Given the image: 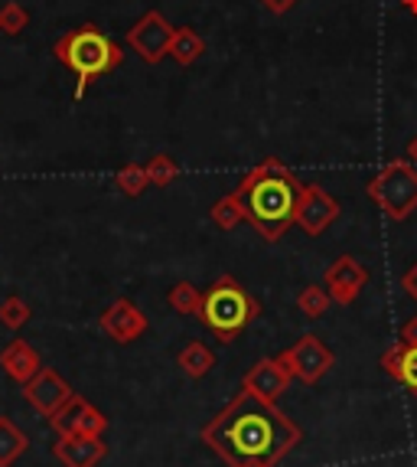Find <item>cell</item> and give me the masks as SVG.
<instances>
[{
  "label": "cell",
  "mask_w": 417,
  "mask_h": 467,
  "mask_svg": "<svg viewBox=\"0 0 417 467\" xmlns=\"http://www.w3.org/2000/svg\"><path fill=\"white\" fill-rule=\"evenodd\" d=\"M336 216H340V202L317 183H303L300 202H297V226L307 235H323Z\"/></svg>",
  "instance_id": "cell-13"
},
{
  "label": "cell",
  "mask_w": 417,
  "mask_h": 467,
  "mask_svg": "<svg viewBox=\"0 0 417 467\" xmlns=\"http://www.w3.org/2000/svg\"><path fill=\"white\" fill-rule=\"evenodd\" d=\"M30 317H33L30 304H26L20 295H10V297H4V301H0V324H4L7 330L26 327V324H30Z\"/></svg>",
  "instance_id": "cell-23"
},
{
  "label": "cell",
  "mask_w": 417,
  "mask_h": 467,
  "mask_svg": "<svg viewBox=\"0 0 417 467\" xmlns=\"http://www.w3.org/2000/svg\"><path fill=\"white\" fill-rule=\"evenodd\" d=\"M408 157H414V161H417V138H414V140H411V144H408Z\"/></svg>",
  "instance_id": "cell-31"
},
{
  "label": "cell",
  "mask_w": 417,
  "mask_h": 467,
  "mask_svg": "<svg viewBox=\"0 0 417 467\" xmlns=\"http://www.w3.org/2000/svg\"><path fill=\"white\" fill-rule=\"evenodd\" d=\"M258 314H261V304L241 288V281H235L232 275H222L208 285V291H202L196 317L219 343H232Z\"/></svg>",
  "instance_id": "cell-4"
},
{
  "label": "cell",
  "mask_w": 417,
  "mask_h": 467,
  "mask_svg": "<svg viewBox=\"0 0 417 467\" xmlns=\"http://www.w3.org/2000/svg\"><path fill=\"white\" fill-rule=\"evenodd\" d=\"M330 291H326V285H307V288H300V295H297V307H300L303 317L310 320H320L326 311H330Z\"/></svg>",
  "instance_id": "cell-20"
},
{
  "label": "cell",
  "mask_w": 417,
  "mask_h": 467,
  "mask_svg": "<svg viewBox=\"0 0 417 467\" xmlns=\"http://www.w3.org/2000/svg\"><path fill=\"white\" fill-rule=\"evenodd\" d=\"M290 379H294V376H290V369H287L278 357H264L241 376V389L251 392V396L261 399V402L278 405V399L287 392Z\"/></svg>",
  "instance_id": "cell-10"
},
{
  "label": "cell",
  "mask_w": 417,
  "mask_h": 467,
  "mask_svg": "<svg viewBox=\"0 0 417 467\" xmlns=\"http://www.w3.org/2000/svg\"><path fill=\"white\" fill-rule=\"evenodd\" d=\"M98 327L115 343H134L147 334L150 324H147V314L140 311L137 304L127 301V297H117L115 304L105 307V314L98 317Z\"/></svg>",
  "instance_id": "cell-11"
},
{
  "label": "cell",
  "mask_w": 417,
  "mask_h": 467,
  "mask_svg": "<svg viewBox=\"0 0 417 467\" xmlns=\"http://www.w3.org/2000/svg\"><path fill=\"white\" fill-rule=\"evenodd\" d=\"M199 438L229 467H278L303 441V431L278 405L239 389L222 412L202 425Z\"/></svg>",
  "instance_id": "cell-1"
},
{
  "label": "cell",
  "mask_w": 417,
  "mask_h": 467,
  "mask_svg": "<svg viewBox=\"0 0 417 467\" xmlns=\"http://www.w3.org/2000/svg\"><path fill=\"white\" fill-rule=\"evenodd\" d=\"M115 183H117V190H121L124 196H140L144 190L150 187L147 167H140V164H124L121 171L115 173Z\"/></svg>",
  "instance_id": "cell-24"
},
{
  "label": "cell",
  "mask_w": 417,
  "mask_h": 467,
  "mask_svg": "<svg viewBox=\"0 0 417 467\" xmlns=\"http://www.w3.org/2000/svg\"><path fill=\"white\" fill-rule=\"evenodd\" d=\"M323 285L336 304H352L369 285V268L352 255L332 258L330 268L323 272Z\"/></svg>",
  "instance_id": "cell-9"
},
{
  "label": "cell",
  "mask_w": 417,
  "mask_h": 467,
  "mask_svg": "<svg viewBox=\"0 0 417 467\" xmlns=\"http://www.w3.org/2000/svg\"><path fill=\"white\" fill-rule=\"evenodd\" d=\"M297 4H300V0H261V7H264V10H270L274 16L290 14V10H294Z\"/></svg>",
  "instance_id": "cell-27"
},
{
  "label": "cell",
  "mask_w": 417,
  "mask_h": 467,
  "mask_svg": "<svg viewBox=\"0 0 417 467\" xmlns=\"http://www.w3.org/2000/svg\"><path fill=\"white\" fill-rule=\"evenodd\" d=\"M167 304H170L177 314H199L202 291L196 288L193 281H179V285L170 288V295H167Z\"/></svg>",
  "instance_id": "cell-21"
},
{
  "label": "cell",
  "mask_w": 417,
  "mask_h": 467,
  "mask_svg": "<svg viewBox=\"0 0 417 467\" xmlns=\"http://www.w3.org/2000/svg\"><path fill=\"white\" fill-rule=\"evenodd\" d=\"M303 183L280 164L278 157H268L251 173L241 177L235 196L241 213L268 242H278L287 229L297 223V202H300Z\"/></svg>",
  "instance_id": "cell-2"
},
{
  "label": "cell",
  "mask_w": 417,
  "mask_h": 467,
  "mask_svg": "<svg viewBox=\"0 0 417 467\" xmlns=\"http://www.w3.org/2000/svg\"><path fill=\"white\" fill-rule=\"evenodd\" d=\"M179 369H183L189 379H202V376L212 373V367H216V353L208 350L202 340H193V343H186L183 350H179L177 357Z\"/></svg>",
  "instance_id": "cell-19"
},
{
  "label": "cell",
  "mask_w": 417,
  "mask_h": 467,
  "mask_svg": "<svg viewBox=\"0 0 417 467\" xmlns=\"http://www.w3.org/2000/svg\"><path fill=\"white\" fill-rule=\"evenodd\" d=\"M402 7L408 10V14H414V16H417V0H402Z\"/></svg>",
  "instance_id": "cell-30"
},
{
  "label": "cell",
  "mask_w": 417,
  "mask_h": 467,
  "mask_svg": "<svg viewBox=\"0 0 417 467\" xmlns=\"http://www.w3.org/2000/svg\"><path fill=\"white\" fill-rule=\"evenodd\" d=\"M241 219H245V213H241V202L235 193H225L212 202V223H216L219 229H225V233L239 226Z\"/></svg>",
  "instance_id": "cell-22"
},
{
  "label": "cell",
  "mask_w": 417,
  "mask_h": 467,
  "mask_svg": "<svg viewBox=\"0 0 417 467\" xmlns=\"http://www.w3.org/2000/svg\"><path fill=\"white\" fill-rule=\"evenodd\" d=\"M173 30H177V26H173L160 10H147V14L127 30V47H131L147 66H157L163 56H170Z\"/></svg>",
  "instance_id": "cell-7"
},
{
  "label": "cell",
  "mask_w": 417,
  "mask_h": 467,
  "mask_svg": "<svg viewBox=\"0 0 417 467\" xmlns=\"http://www.w3.org/2000/svg\"><path fill=\"white\" fill-rule=\"evenodd\" d=\"M76 396L72 392V386L66 379H62L56 369H49V367H43L36 376H33L30 382L24 386V399L30 402V409H36L39 415H56L62 409V405L69 402V399Z\"/></svg>",
  "instance_id": "cell-12"
},
{
  "label": "cell",
  "mask_w": 417,
  "mask_h": 467,
  "mask_svg": "<svg viewBox=\"0 0 417 467\" xmlns=\"http://www.w3.org/2000/svg\"><path fill=\"white\" fill-rule=\"evenodd\" d=\"M49 425H53L56 435L105 438V431H108V419H105V412H98V409L82 396H72L69 402L62 405L59 412L49 415Z\"/></svg>",
  "instance_id": "cell-8"
},
{
  "label": "cell",
  "mask_w": 417,
  "mask_h": 467,
  "mask_svg": "<svg viewBox=\"0 0 417 467\" xmlns=\"http://www.w3.org/2000/svg\"><path fill=\"white\" fill-rule=\"evenodd\" d=\"M369 200L392 223H404L417 210V167L411 161H392L369 180Z\"/></svg>",
  "instance_id": "cell-5"
},
{
  "label": "cell",
  "mask_w": 417,
  "mask_h": 467,
  "mask_svg": "<svg viewBox=\"0 0 417 467\" xmlns=\"http://www.w3.org/2000/svg\"><path fill=\"white\" fill-rule=\"evenodd\" d=\"M26 448H30L26 431L14 419L0 415V467H14V461L24 458Z\"/></svg>",
  "instance_id": "cell-17"
},
{
  "label": "cell",
  "mask_w": 417,
  "mask_h": 467,
  "mask_svg": "<svg viewBox=\"0 0 417 467\" xmlns=\"http://www.w3.org/2000/svg\"><path fill=\"white\" fill-rule=\"evenodd\" d=\"M206 53V39L193 30V26H177L173 30V43H170V56L177 66H193L202 59Z\"/></svg>",
  "instance_id": "cell-18"
},
{
  "label": "cell",
  "mask_w": 417,
  "mask_h": 467,
  "mask_svg": "<svg viewBox=\"0 0 417 467\" xmlns=\"http://www.w3.org/2000/svg\"><path fill=\"white\" fill-rule=\"evenodd\" d=\"M278 359L290 369L294 379L303 382V386H317V382L332 369V363H336L332 350L320 340L317 334H303L300 340H297L294 347H287Z\"/></svg>",
  "instance_id": "cell-6"
},
{
  "label": "cell",
  "mask_w": 417,
  "mask_h": 467,
  "mask_svg": "<svg viewBox=\"0 0 417 467\" xmlns=\"http://www.w3.org/2000/svg\"><path fill=\"white\" fill-rule=\"evenodd\" d=\"M26 24H30V14H26V7H20V4H4L0 7V33H7V36H16V33H24Z\"/></svg>",
  "instance_id": "cell-26"
},
{
  "label": "cell",
  "mask_w": 417,
  "mask_h": 467,
  "mask_svg": "<svg viewBox=\"0 0 417 467\" xmlns=\"http://www.w3.org/2000/svg\"><path fill=\"white\" fill-rule=\"evenodd\" d=\"M381 369L417 399V343H394L381 353Z\"/></svg>",
  "instance_id": "cell-15"
},
{
  "label": "cell",
  "mask_w": 417,
  "mask_h": 467,
  "mask_svg": "<svg viewBox=\"0 0 417 467\" xmlns=\"http://www.w3.org/2000/svg\"><path fill=\"white\" fill-rule=\"evenodd\" d=\"M398 340H402V343H417V314L402 324V334H398Z\"/></svg>",
  "instance_id": "cell-29"
},
{
  "label": "cell",
  "mask_w": 417,
  "mask_h": 467,
  "mask_svg": "<svg viewBox=\"0 0 417 467\" xmlns=\"http://www.w3.org/2000/svg\"><path fill=\"white\" fill-rule=\"evenodd\" d=\"M53 53L66 69L76 72V78H78L76 99H82V95L88 92V86H92L95 78L108 76V72H115L117 66L124 63V49L92 24L78 26V30H69L66 36H59L56 39Z\"/></svg>",
  "instance_id": "cell-3"
},
{
  "label": "cell",
  "mask_w": 417,
  "mask_h": 467,
  "mask_svg": "<svg viewBox=\"0 0 417 467\" xmlns=\"http://www.w3.org/2000/svg\"><path fill=\"white\" fill-rule=\"evenodd\" d=\"M53 458L62 467H98L108 458V444L105 438L92 435H59L53 444Z\"/></svg>",
  "instance_id": "cell-14"
},
{
  "label": "cell",
  "mask_w": 417,
  "mask_h": 467,
  "mask_svg": "<svg viewBox=\"0 0 417 467\" xmlns=\"http://www.w3.org/2000/svg\"><path fill=\"white\" fill-rule=\"evenodd\" d=\"M402 288L408 291V297H414V301H417V262L408 268V272H404V278H402Z\"/></svg>",
  "instance_id": "cell-28"
},
{
  "label": "cell",
  "mask_w": 417,
  "mask_h": 467,
  "mask_svg": "<svg viewBox=\"0 0 417 467\" xmlns=\"http://www.w3.org/2000/svg\"><path fill=\"white\" fill-rule=\"evenodd\" d=\"M0 369H4L14 382L26 386V382L43 369V363H39V353L33 350L26 340H10L7 347L0 350Z\"/></svg>",
  "instance_id": "cell-16"
},
{
  "label": "cell",
  "mask_w": 417,
  "mask_h": 467,
  "mask_svg": "<svg viewBox=\"0 0 417 467\" xmlns=\"http://www.w3.org/2000/svg\"><path fill=\"white\" fill-rule=\"evenodd\" d=\"M144 167H147L150 187H170L173 180L179 177V164L170 154H154Z\"/></svg>",
  "instance_id": "cell-25"
}]
</instances>
